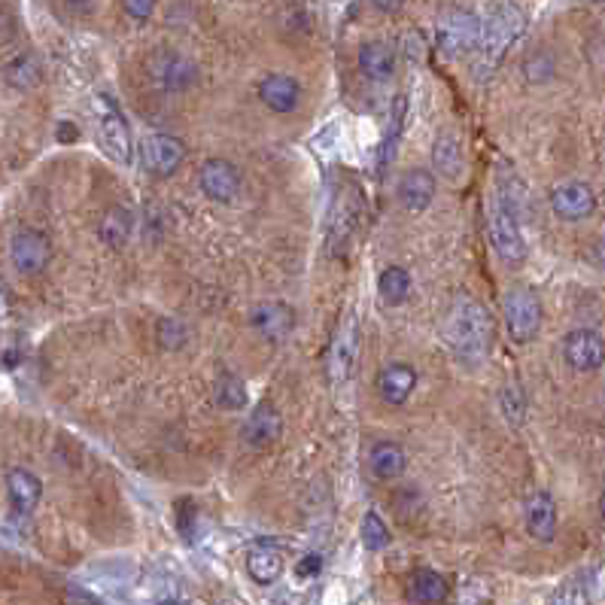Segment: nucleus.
Here are the masks:
<instances>
[{
  "label": "nucleus",
  "instance_id": "1",
  "mask_svg": "<svg viewBox=\"0 0 605 605\" xmlns=\"http://www.w3.org/2000/svg\"><path fill=\"white\" fill-rule=\"evenodd\" d=\"M444 341L463 365H481L493 350V320L481 301L457 295L444 323Z\"/></svg>",
  "mask_w": 605,
  "mask_h": 605
},
{
  "label": "nucleus",
  "instance_id": "2",
  "mask_svg": "<svg viewBox=\"0 0 605 605\" xmlns=\"http://www.w3.org/2000/svg\"><path fill=\"white\" fill-rule=\"evenodd\" d=\"M514 183L517 180L502 174L490 204V241L508 265H520L526 259V241L520 232V189L514 192Z\"/></svg>",
  "mask_w": 605,
  "mask_h": 605
},
{
  "label": "nucleus",
  "instance_id": "3",
  "mask_svg": "<svg viewBox=\"0 0 605 605\" xmlns=\"http://www.w3.org/2000/svg\"><path fill=\"white\" fill-rule=\"evenodd\" d=\"M502 314H505V329L511 341L517 344H529L542 329V301L529 286H511L505 292Z\"/></svg>",
  "mask_w": 605,
  "mask_h": 605
},
{
  "label": "nucleus",
  "instance_id": "4",
  "mask_svg": "<svg viewBox=\"0 0 605 605\" xmlns=\"http://www.w3.org/2000/svg\"><path fill=\"white\" fill-rule=\"evenodd\" d=\"M481 34H484V22L472 10L450 7L438 19V49L444 55H450V58L478 49L481 46Z\"/></svg>",
  "mask_w": 605,
  "mask_h": 605
},
{
  "label": "nucleus",
  "instance_id": "5",
  "mask_svg": "<svg viewBox=\"0 0 605 605\" xmlns=\"http://www.w3.org/2000/svg\"><path fill=\"white\" fill-rule=\"evenodd\" d=\"M523 28V16L517 7H493L490 10V22H484V34H481V70H493L499 64V58L505 55V49L514 43V37Z\"/></svg>",
  "mask_w": 605,
  "mask_h": 605
},
{
  "label": "nucleus",
  "instance_id": "6",
  "mask_svg": "<svg viewBox=\"0 0 605 605\" xmlns=\"http://www.w3.org/2000/svg\"><path fill=\"white\" fill-rule=\"evenodd\" d=\"M95 110H98V137H101V146L107 149V156L116 159L119 165H131L134 143H131V131L122 110L107 95L95 98Z\"/></svg>",
  "mask_w": 605,
  "mask_h": 605
},
{
  "label": "nucleus",
  "instance_id": "7",
  "mask_svg": "<svg viewBox=\"0 0 605 605\" xmlns=\"http://www.w3.org/2000/svg\"><path fill=\"white\" fill-rule=\"evenodd\" d=\"M359 216H362V195L356 186H347L335 195L332 204V219H329V256L338 259L347 253L356 229H359Z\"/></svg>",
  "mask_w": 605,
  "mask_h": 605
},
{
  "label": "nucleus",
  "instance_id": "8",
  "mask_svg": "<svg viewBox=\"0 0 605 605\" xmlns=\"http://www.w3.org/2000/svg\"><path fill=\"white\" fill-rule=\"evenodd\" d=\"M356 356H359V326H356V314L347 311V317L341 320V329L335 335L332 353H329V381L335 387L350 381V374L356 368Z\"/></svg>",
  "mask_w": 605,
  "mask_h": 605
},
{
  "label": "nucleus",
  "instance_id": "9",
  "mask_svg": "<svg viewBox=\"0 0 605 605\" xmlns=\"http://www.w3.org/2000/svg\"><path fill=\"white\" fill-rule=\"evenodd\" d=\"M186 159V146L174 134H149L143 140V165L153 177H171Z\"/></svg>",
  "mask_w": 605,
  "mask_h": 605
},
{
  "label": "nucleus",
  "instance_id": "10",
  "mask_svg": "<svg viewBox=\"0 0 605 605\" xmlns=\"http://www.w3.org/2000/svg\"><path fill=\"white\" fill-rule=\"evenodd\" d=\"M10 256H13V265L19 274L34 277V274L46 271V265L52 259V244L43 232L22 229V232H16V238L10 244Z\"/></svg>",
  "mask_w": 605,
  "mask_h": 605
},
{
  "label": "nucleus",
  "instance_id": "11",
  "mask_svg": "<svg viewBox=\"0 0 605 605\" xmlns=\"http://www.w3.org/2000/svg\"><path fill=\"white\" fill-rule=\"evenodd\" d=\"M149 73L165 92H186L198 83V67L177 52H156L149 58Z\"/></svg>",
  "mask_w": 605,
  "mask_h": 605
},
{
  "label": "nucleus",
  "instance_id": "12",
  "mask_svg": "<svg viewBox=\"0 0 605 605\" xmlns=\"http://www.w3.org/2000/svg\"><path fill=\"white\" fill-rule=\"evenodd\" d=\"M563 359L572 371H596L605 362V341L593 329H575L563 338Z\"/></svg>",
  "mask_w": 605,
  "mask_h": 605
},
{
  "label": "nucleus",
  "instance_id": "13",
  "mask_svg": "<svg viewBox=\"0 0 605 605\" xmlns=\"http://www.w3.org/2000/svg\"><path fill=\"white\" fill-rule=\"evenodd\" d=\"M198 183H201V192L216 204H229L241 192V174L225 159H207L198 171Z\"/></svg>",
  "mask_w": 605,
  "mask_h": 605
},
{
  "label": "nucleus",
  "instance_id": "14",
  "mask_svg": "<svg viewBox=\"0 0 605 605\" xmlns=\"http://www.w3.org/2000/svg\"><path fill=\"white\" fill-rule=\"evenodd\" d=\"M551 210L566 222H578L596 210V195L587 183H563L551 192Z\"/></svg>",
  "mask_w": 605,
  "mask_h": 605
},
{
  "label": "nucleus",
  "instance_id": "15",
  "mask_svg": "<svg viewBox=\"0 0 605 605\" xmlns=\"http://www.w3.org/2000/svg\"><path fill=\"white\" fill-rule=\"evenodd\" d=\"M417 387V371L405 362H390L377 374V393L387 405H405Z\"/></svg>",
  "mask_w": 605,
  "mask_h": 605
},
{
  "label": "nucleus",
  "instance_id": "16",
  "mask_svg": "<svg viewBox=\"0 0 605 605\" xmlns=\"http://www.w3.org/2000/svg\"><path fill=\"white\" fill-rule=\"evenodd\" d=\"M280 432H283V417H280V411H277L274 405H268V402H262V405L247 417V423H244V429H241L244 441H247L250 447H256V450L271 447V444L280 438Z\"/></svg>",
  "mask_w": 605,
  "mask_h": 605
},
{
  "label": "nucleus",
  "instance_id": "17",
  "mask_svg": "<svg viewBox=\"0 0 605 605\" xmlns=\"http://www.w3.org/2000/svg\"><path fill=\"white\" fill-rule=\"evenodd\" d=\"M259 98L271 113H292L301 104V86L286 73H271L259 83Z\"/></svg>",
  "mask_w": 605,
  "mask_h": 605
},
{
  "label": "nucleus",
  "instance_id": "18",
  "mask_svg": "<svg viewBox=\"0 0 605 605\" xmlns=\"http://www.w3.org/2000/svg\"><path fill=\"white\" fill-rule=\"evenodd\" d=\"M396 195H399V204L408 210V213H423L432 198H435V177L426 171V168H411L399 186H396Z\"/></svg>",
  "mask_w": 605,
  "mask_h": 605
},
{
  "label": "nucleus",
  "instance_id": "19",
  "mask_svg": "<svg viewBox=\"0 0 605 605\" xmlns=\"http://www.w3.org/2000/svg\"><path fill=\"white\" fill-rule=\"evenodd\" d=\"M368 469L377 481H399L408 469V453L396 441H377L368 453Z\"/></svg>",
  "mask_w": 605,
  "mask_h": 605
},
{
  "label": "nucleus",
  "instance_id": "20",
  "mask_svg": "<svg viewBox=\"0 0 605 605\" xmlns=\"http://www.w3.org/2000/svg\"><path fill=\"white\" fill-rule=\"evenodd\" d=\"M526 529L539 542H554L557 536V505L548 493H536L526 502Z\"/></svg>",
  "mask_w": 605,
  "mask_h": 605
},
{
  "label": "nucleus",
  "instance_id": "21",
  "mask_svg": "<svg viewBox=\"0 0 605 605\" xmlns=\"http://www.w3.org/2000/svg\"><path fill=\"white\" fill-rule=\"evenodd\" d=\"M247 572L262 587L274 584L283 575V551L271 542H256L247 554Z\"/></svg>",
  "mask_w": 605,
  "mask_h": 605
},
{
  "label": "nucleus",
  "instance_id": "22",
  "mask_svg": "<svg viewBox=\"0 0 605 605\" xmlns=\"http://www.w3.org/2000/svg\"><path fill=\"white\" fill-rule=\"evenodd\" d=\"M359 70L368 80L384 83L396 73V52L381 40H371V43L359 46Z\"/></svg>",
  "mask_w": 605,
  "mask_h": 605
},
{
  "label": "nucleus",
  "instance_id": "23",
  "mask_svg": "<svg viewBox=\"0 0 605 605\" xmlns=\"http://www.w3.org/2000/svg\"><path fill=\"white\" fill-rule=\"evenodd\" d=\"M7 493H10V502L19 514H31L43 496V484L34 472L28 469H13L7 475Z\"/></svg>",
  "mask_w": 605,
  "mask_h": 605
},
{
  "label": "nucleus",
  "instance_id": "24",
  "mask_svg": "<svg viewBox=\"0 0 605 605\" xmlns=\"http://www.w3.org/2000/svg\"><path fill=\"white\" fill-rule=\"evenodd\" d=\"M101 241L122 250L128 241H131V232H134V213L125 210V207H110L101 219Z\"/></svg>",
  "mask_w": 605,
  "mask_h": 605
},
{
  "label": "nucleus",
  "instance_id": "25",
  "mask_svg": "<svg viewBox=\"0 0 605 605\" xmlns=\"http://www.w3.org/2000/svg\"><path fill=\"white\" fill-rule=\"evenodd\" d=\"M253 326L265 335V338H274V341H280V338H286L289 335V329H292V311L286 308V305H262V308H256V314H253Z\"/></svg>",
  "mask_w": 605,
  "mask_h": 605
},
{
  "label": "nucleus",
  "instance_id": "26",
  "mask_svg": "<svg viewBox=\"0 0 605 605\" xmlns=\"http://www.w3.org/2000/svg\"><path fill=\"white\" fill-rule=\"evenodd\" d=\"M432 165H435L444 177L457 180L460 171H463V146H460V140L453 137V134H441V137L435 140V149H432Z\"/></svg>",
  "mask_w": 605,
  "mask_h": 605
},
{
  "label": "nucleus",
  "instance_id": "27",
  "mask_svg": "<svg viewBox=\"0 0 605 605\" xmlns=\"http://www.w3.org/2000/svg\"><path fill=\"white\" fill-rule=\"evenodd\" d=\"M411 599L420 605H435L447 596V578L435 569H417L411 578Z\"/></svg>",
  "mask_w": 605,
  "mask_h": 605
},
{
  "label": "nucleus",
  "instance_id": "28",
  "mask_svg": "<svg viewBox=\"0 0 605 605\" xmlns=\"http://www.w3.org/2000/svg\"><path fill=\"white\" fill-rule=\"evenodd\" d=\"M247 399H250L247 384L241 381L238 374H222L216 381V387H213V402L222 411H241V408H247Z\"/></svg>",
  "mask_w": 605,
  "mask_h": 605
},
{
  "label": "nucleus",
  "instance_id": "29",
  "mask_svg": "<svg viewBox=\"0 0 605 605\" xmlns=\"http://www.w3.org/2000/svg\"><path fill=\"white\" fill-rule=\"evenodd\" d=\"M377 289H381L384 305L396 308V305H402V301L411 295V277H408L405 268L390 265V268L381 271V277H377Z\"/></svg>",
  "mask_w": 605,
  "mask_h": 605
},
{
  "label": "nucleus",
  "instance_id": "30",
  "mask_svg": "<svg viewBox=\"0 0 605 605\" xmlns=\"http://www.w3.org/2000/svg\"><path fill=\"white\" fill-rule=\"evenodd\" d=\"M405 107H408V101H405V95H399L396 98V110H393V122H390V131H387V137H384V146H381V168L377 171H384L393 159H396V143H399V137H402V125H405Z\"/></svg>",
  "mask_w": 605,
  "mask_h": 605
},
{
  "label": "nucleus",
  "instance_id": "31",
  "mask_svg": "<svg viewBox=\"0 0 605 605\" xmlns=\"http://www.w3.org/2000/svg\"><path fill=\"white\" fill-rule=\"evenodd\" d=\"M362 542L368 551H384L390 545V529L377 511H368L362 517Z\"/></svg>",
  "mask_w": 605,
  "mask_h": 605
},
{
  "label": "nucleus",
  "instance_id": "32",
  "mask_svg": "<svg viewBox=\"0 0 605 605\" xmlns=\"http://www.w3.org/2000/svg\"><path fill=\"white\" fill-rule=\"evenodd\" d=\"M156 338L165 350H180L189 341V329L180 317H162L156 326Z\"/></svg>",
  "mask_w": 605,
  "mask_h": 605
},
{
  "label": "nucleus",
  "instance_id": "33",
  "mask_svg": "<svg viewBox=\"0 0 605 605\" xmlns=\"http://www.w3.org/2000/svg\"><path fill=\"white\" fill-rule=\"evenodd\" d=\"M551 605H590V587H587V581H581V578L566 581L557 590V596H554Z\"/></svg>",
  "mask_w": 605,
  "mask_h": 605
},
{
  "label": "nucleus",
  "instance_id": "34",
  "mask_svg": "<svg viewBox=\"0 0 605 605\" xmlns=\"http://www.w3.org/2000/svg\"><path fill=\"white\" fill-rule=\"evenodd\" d=\"M502 411H505L508 423H514V426H520V423H523L526 402H523V393H520V387H517V384H508V387L502 390Z\"/></svg>",
  "mask_w": 605,
  "mask_h": 605
},
{
  "label": "nucleus",
  "instance_id": "35",
  "mask_svg": "<svg viewBox=\"0 0 605 605\" xmlns=\"http://www.w3.org/2000/svg\"><path fill=\"white\" fill-rule=\"evenodd\" d=\"M523 70H526V80L529 83H545L551 77V70H554V61H551L548 52H539V55H533V58L523 64Z\"/></svg>",
  "mask_w": 605,
  "mask_h": 605
},
{
  "label": "nucleus",
  "instance_id": "36",
  "mask_svg": "<svg viewBox=\"0 0 605 605\" xmlns=\"http://www.w3.org/2000/svg\"><path fill=\"white\" fill-rule=\"evenodd\" d=\"M10 80L16 83V86H34L37 80H40V70H37V61L34 58H19L13 67H10Z\"/></svg>",
  "mask_w": 605,
  "mask_h": 605
},
{
  "label": "nucleus",
  "instance_id": "37",
  "mask_svg": "<svg viewBox=\"0 0 605 605\" xmlns=\"http://www.w3.org/2000/svg\"><path fill=\"white\" fill-rule=\"evenodd\" d=\"M192 514H195L192 502H189V499H183V502H180V508H177V523H180V533H183V539H192Z\"/></svg>",
  "mask_w": 605,
  "mask_h": 605
},
{
  "label": "nucleus",
  "instance_id": "38",
  "mask_svg": "<svg viewBox=\"0 0 605 605\" xmlns=\"http://www.w3.org/2000/svg\"><path fill=\"white\" fill-rule=\"evenodd\" d=\"M320 569H323V557H317V554H308L305 560L298 563V575L301 578H314V575H320Z\"/></svg>",
  "mask_w": 605,
  "mask_h": 605
},
{
  "label": "nucleus",
  "instance_id": "39",
  "mask_svg": "<svg viewBox=\"0 0 605 605\" xmlns=\"http://www.w3.org/2000/svg\"><path fill=\"white\" fill-rule=\"evenodd\" d=\"M405 52H408V58L411 61H420L423 55H426V43H423V37L417 34V31H408V37H405Z\"/></svg>",
  "mask_w": 605,
  "mask_h": 605
},
{
  "label": "nucleus",
  "instance_id": "40",
  "mask_svg": "<svg viewBox=\"0 0 605 605\" xmlns=\"http://www.w3.org/2000/svg\"><path fill=\"white\" fill-rule=\"evenodd\" d=\"M13 37H16V25H13V19L0 13V46L10 43Z\"/></svg>",
  "mask_w": 605,
  "mask_h": 605
},
{
  "label": "nucleus",
  "instance_id": "41",
  "mask_svg": "<svg viewBox=\"0 0 605 605\" xmlns=\"http://www.w3.org/2000/svg\"><path fill=\"white\" fill-rule=\"evenodd\" d=\"M125 13L134 19H149L153 16V4H125Z\"/></svg>",
  "mask_w": 605,
  "mask_h": 605
},
{
  "label": "nucleus",
  "instance_id": "42",
  "mask_svg": "<svg viewBox=\"0 0 605 605\" xmlns=\"http://www.w3.org/2000/svg\"><path fill=\"white\" fill-rule=\"evenodd\" d=\"M80 137V128L77 125H70V122H61L58 125V140L61 143H70V140H77Z\"/></svg>",
  "mask_w": 605,
  "mask_h": 605
},
{
  "label": "nucleus",
  "instance_id": "43",
  "mask_svg": "<svg viewBox=\"0 0 605 605\" xmlns=\"http://www.w3.org/2000/svg\"><path fill=\"white\" fill-rule=\"evenodd\" d=\"M596 259H599V265L605 268V235H602L599 244H596Z\"/></svg>",
  "mask_w": 605,
  "mask_h": 605
},
{
  "label": "nucleus",
  "instance_id": "44",
  "mask_svg": "<svg viewBox=\"0 0 605 605\" xmlns=\"http://www.w3.org/2000/svg\"><path fill=\"white\" fill-rule=\"evenodd\" d=\"M4 308H7V283L0 280V311H4Z\"/></svg>",
  "mask_w": 605,
  "mask_h": 605
},
{
  "label": "nucleus",
  "instance_id": "45",
  "mask_svg": "<svg viewBox=\"0 0 605 605\" xmlns=\"http://www.w3.org/2000/svg\"><path fill=\"white\" fill-rule=\"evenodd\" d=\"M599 514H602V520H605V493L599 496Z\"/></svg>",
  "mask_w": 605,
  "mask_h": 605
},
{
  "label": "nucleus",
  "instance_id": "46",
  "mask_svg": "<svg viewBox=\"0 0 605 605\" xmlns=\"http://www.w3.org/2000/svg\"><path fill=\"white\" fill-rule=\"evenodd\" d=\"M162 605H186V602H180V599H165Z\"/></svg>",
  "mask_w": 605,
  "mask_h": 605
}]
</instances>
